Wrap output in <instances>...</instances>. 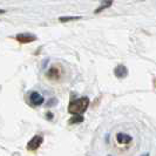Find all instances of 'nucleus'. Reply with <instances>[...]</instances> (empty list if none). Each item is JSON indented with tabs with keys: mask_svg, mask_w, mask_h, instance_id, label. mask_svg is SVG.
<instances>
[{
	"mask_svg": "<svg viewBox=\"0 0 156 156\" xmlns=\"http://www.w3.org/2000/svg\"><path fill=\"white\" fill-rule=\"evenodd\" d=\"M89 105L88 98H80L76 100H73L68 106V112L70 114H82L87 109Z\"/></svg>",
	"mask_w": 156,
	"mask_h": 156,
	"instance_id": "obj_1",
	"label": "nucleus"
},
{
	"mask_svg": "<svg viewBox=\"0 0 156 156\" xmlns=\"http://www.w3.org/2000/svg\"><path fill=\"white\" fill-rule=\"evenodd\" d=\"M44 101H45L44 96L40 93H38V92H32L30 94V103H31L32 106H34V107L41 106L44 103Z\"/></svg>",
	"mask_w": 156,
	"mask_h": 156,
	"instance_id": "obj_2",
	"label": "nucleus"
},
{
	"mask_svg": "<svg viewBox=\"0 0 156 156\" xmlns=\"http://www.w3.org/2000/svg\"><path fill=\"white\" fill-rule=\"evenodd\" d=\"M37 39V37L34 34H31V33H20L16 35V40L21 44H28V42H32Z\"/></svg>",
	"mask_w": 156,
	"mask_h": 156,
	"instance_id": "obj_3",
	"label": "nucleus"
},
{
	"mask_svg": "<svg viewBox=\"0 0 156 156\" xmlns=\"http://www.w3.org/2000/svg\"><path fill=\"white\" fill-rule=\"evenodd\" d=\"M41 142H42V136H40V135L34 136V137L28 142V149H32V150L37 149L40 144H41Z\"/></svg>",
	"mask_w": 156,
	"mask_h": 156,
	"instance_id": "obj_4",
	"label": "nucleus"
},
{
	"mask_svg": "<svg viewBox=\"0 0 156 156\" xmlns=\"http://www.w3.org/2000/svg\"><path fill=\"white\" fill-rule=\"evenodd\" d=\"M114 73H115V75L117 78H125L126 75L128 74V70H127L125 66H117L115 70H114Z\"/></svg>",
	"mask_w": 156,
	"mask_h": 156,
	"instance_id": "obj_5",
	"label": "nucleus"
},
{
	"mask_svg": "<svg viewBox=\"0 0 156 156\" xmlns=\"http://www.w3.org/2000/svg\"><path fill=\"white\" fill-rule=\"evenodd\" d=\"M47 76L51 79H56L59 78V69L56 68V67H53V68H51L49 72L47 73Z\"/></svg>",
	"mask_w": 156,
	"mask_h": 156,
	"instance_id": "obj_6",
	"label": "nucleus"
},
{
	"mask_svg": "<svg viewBox=\"0 0 156 156\" xmlns=\"http://www.w3.org/2000/svg\"><path fill=\"white\" fill-rule=\"evenodd\" d=\"M116 139L120 143H127V142H130V140H132L128 135H125V134H119L116 136Z\"/></svg>",
	"mask_w": 156,
	"mask_h": 156,
	"instance_id": "obj_7",
	"label": "nucleus"
},
{
	"mask_svg": "<svg viewBox=\"0 0 156 156\" xmlns=\"http://www.w3.org/2000/svg\"><path fill=\"white\" fill-rule=\"evenodd\" d=\"M103 2H105V4H102L101 7H99L98 9H96V11H95V13H99V12H101L102 9H105V8H107L108 6H110L113 1H112V0H108V1H103Z\"/></svg>",
	"mask_w": 156,
	"mask_h": 156,
	"instance_id": "obj_8",
	"label": "nucleus"
},
{
	"mask_svg": "<svg viewBox=\"0 0 156 156\" xmlns=\"http://www.w3.org/2000/svg\"><path fill=\"white\" fill-rule=\"evenodd\" d=\"M81 16H61L60 18V21L62 23H66V21H70V20H78Z\"/></svg>",
	"mask_w": 156,
	"mask_h": 156,
	"instance_id": "obj_9",
	"label": "nucleus"
},
{
	"mask_svg": "<svg viewBox=\"0 0 156 156\" xmlns=\"http://www.w3.org/2000/svg\"><path fill=\"white\" fill-rule=\"evenodd\" d=\"M1 13H5V11H2V9H0V14H1Z\"/></svg>",
	"mask_w": 156,
	"mask_h": 156,
	"instance_id": "obj_10",
	"label": "nucleus"
}]
</instances>
